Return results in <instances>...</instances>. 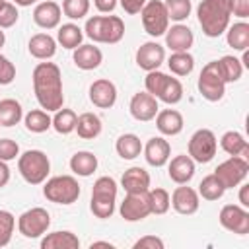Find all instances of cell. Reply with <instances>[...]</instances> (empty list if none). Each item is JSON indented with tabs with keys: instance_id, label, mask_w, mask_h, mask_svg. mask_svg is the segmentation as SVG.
Listing matches in <instances>:
<instances>
[{
	"instance_id": "obj_10",
	"label": "cell",
	"mask_w": 249,
	"mask_h": 249,
	"mask_svg": "<svg viewBox=\"0 0 249 249\" xmlns=\"http://www.w3.org/2000/svg\"><path fill=\"white\" fill-rule=\"evenodd\" d=\"M247 173H249V161L247 158H241V156H230L226 161H222L214 169V175L224 185V189H233L241 185Z\"/></svg>"
},
{
	"instance_id": "obj_55",
	"label": "cell",
	"mask_w": 249,
	"mask_h": 249,
	"mask_svg": "<svg viewBox=\"0 0 249 249\" xmlns=\"http://www.w3.org/2000/svg\"><path fill=\"white\" fill-rule=\"evenodd\" d=\"M4 43H6V35H4V31L0 29V49L4 47Z\"/></svg>"
},
{
	"instance_id": "obj_7",
	"label": "cell",
	"mask_w": 249,
	"mask_h": 249,
	"mask_svg": "<svg viewBox=\"0 0 249 249\" xmlns=\"http://www.w3.org/2000/svg\"><path fill=\"white\" fill-rule=\"evenodd\" d=\"M82 189L78 185V181L72 175H56L51 177L45 187H43V195L47 200L54 202V204H72L78 200Z\"/></svg>"
},
{
	"instance_id": "obj_39",
	"label": "cell",
	"mask_w": 249,
	"mask_h": 249,
	"mask_svg": "<svg viewBox=\"0 0 249 249\" xmlns=\"http://www.w3.org/2000/svg\"><path fill=\"white\" fill-rule=\"evenodd\" d=\"M196 193H198L202 198H206V200H218V198H222V195L226 193V189H224V185L218 181V177L212 173V175H206V177L200 181Z\"/></svg>"
},
{
	"instance_id": "obj_45",
	"label": "cell",
	"mask_w": 249,
	"mask_h": 249,
	"mask_svg": "<svg viewBox=\"0 0 249 249\" xmlns=\"http://www.w3.org/2000/svg\"><path fill=\"white\" fill-rule=\"evenodd\" d=\"M19 156V146L12 138H0V160L2 161H12Z\"/></svg>"
},
{
	"instance_id": "obj_24",
	"label": "cell",
	"mask_w": 249,
	"mask_h": 249,
	"mask_svg": "<svg viewBox=\"0 0 249 249\" xmlns=\"http://www.w3.org/2000/svg\"><path fill=\"white\" fill-rule=\"evenodd\" d=\"M156 119V126L161 134L165 136H175L183 130V115L175 109H163V111H158V115L154 117Z\"/></svg>"
},
{
	"instance_id": "obj_40",
	"label": "cell",
	"mask_w": 249,
	"mask_h": 249,
	"mask_svg": "<svg viewBox=\"0 0 249 249\" xmlns=\"http://www.w3.org/2000/svg\"><path fill=\"white\" fill-rule=\"evenodd\" d=\"M148 198H150V208L152 214H165L171 206V196L165 189L156 187V189H148Z\"/></svg>"
},
{
	"instance_id": "obj_52",
	"label": "cell",
	"mask_w": 249,
	"mask_h": 249,
	"mask_svg": "<svg viewBox=\"0 0 249 249\" xmlns=\"http://www.w3.org/2000/svg\"><path fill=\"white\" fill-rule=\"evenodd\" d=\"M239 204L243 208L249 206V185H241L239 187Z\"/></svg>"
},
{
	"instance_id": "obj_47",
	"label": "cell",
	"mask_w": 249,
	"mask_h": 249,
	"mask_svg": "<svg viewBox=\"0 0 249 249\" xmlns=\"http://www.w3.org/2000/svg\"><path fill=\"white\" fill-rule=\"evenodd\" d=\"M134 249H163V241L156 235H144L134 243Z\"/></svg>"
},
{
	"instance_id": "obj_54",
	"label": "cell",
	"mask_w": 249,
	"mask_h": 249,
	"mask_svg": "<svg viewBox=\"0 0 249 249\" xmlns=\"http://www.w3.org/2000/svg\"><path fill=\"white\" fill-rule=\"evenodd\" d=\"M35 2H39V0H14L16 6H31V4H35Z\"/></svg>"
},
{
	"instance_id": "obj_29",
	"label": "cell",
	"mask_w": 249,
	"mask_h": 249,
	"mask_svg": "<svg viewBox=\"0 0 249 249\" xmlns=\"http://www.w3.org/2000/svg\"><path fill=\"white\" fill-rule=\"evenodd\" d=\"M220 146L230 156H241V158H247L249 156V144L243 138V134L237 132V130L224 132L222 138H220Z\"/></svg>"
},
{
	"instance_id": "obj_28",
	"label": "cell",
	"mask_w": 249,
	"mask_h": 249,
	"mask_svg": "<svg viewBox=\"0 0 249 249\" xmlns=\"http://www.w3.org/2000/svg\"><path fill=\"white\" fill-rule=\"evenodd\" d=\"M101 128H103V124H101V119L95 115V113H82V115H78V119H76V132H78V136L80 138H84V140H93V138H97L99 134H101Z\"/></svg>"
},
{
	"instance_id": "obj_15",
	"label": "cell",
	"mask_w": 249,
	"mask_h": 249,
	"mask_svg": "<svg viewBox=\"0 0 249 249\" xmlns=\"http://www.w3.org/2000/svg\"><path fill=\"white\" fill-rule=\"evenodd\" d=\"M128 109H130V115H132L136 121H142V123L152 121V119L158 115V111H160L158 99H156L152 93H148V91H138V93H134L132 99H130Z\"/></svg>"
},
{
	"instance_id": "obj_1",
	"label": "cell",
	"mask_w": 249,
	"mask_h": 249,
	"mask_svg": "<svg viewBox=\"0 0 249 249\" xmlns=\"http://www.w3.org/2000/svg\"><path fill=\"white\" fill-rule=\"evenodd\" d=\"M33 91L45 111H58L64 103L62 74L54 62H39L33 70Z\"/></svg>"
},
{
	"instance_id": "obj_13",
	"label": "cell",
	"mask_w": 249,
	"mask_h": 249,
	"mask_svg": "<svg viewBox=\"0 0 249 249\" xmlns=\"http://www.w3.org/2000/svg\"><path fill=\"white\" fill-rule=\"evenodd\" d=\"M119 212L126 222H140V220L148 218L152 214L148 191H144V193H126L124 200L121 202Z\"/></svg>"
},
{
	"instance_id": "obj_56",
	"label": "cell",
	"mask_w": 249,
	"mask_h": 249,
	"mask_svg": "<svg viewBox=\"0 0 249 249\" xmlns=\"http://www.w3.org/2000/svg\"><path fill=\"white\" fill-rule=\"evenodd\" d=\"M4 2H6V0H0V4H4Z\"/></svg>"
},
{
	"instance_id": "obj_33",
	"label": "cell",
	"mask_w": 249,
	"mask_h": 249,
	"mask_svg": "<svg viewBox=\"0 0 249 249\" xmlns=\"http://www.w3.org/2000/svg\"><path fill=\"white\" fill-rule=\"evenodd\" d=\"M23 119V109L19 101L6 97L0 99V126H14Z\"/></svg>"
},
{
	"instance_id": "obj_34",
	"label": "cell",
	"mask_w": 249,
	"mask_h": 249,
	"mask_svg": "<svg viewBox=\"0 0 249 249\" xmlns=\"http://www.w3.org/2000/svg\"><path fill=\"white\" fill-rule=\"evenodd\" d=\"M82 39H84V33L82 29L76 25V23H62L56 31V41L64 47V49H70L74 51L76 47L82 45Z\"/></svg>"
},
{
	"instance_id": "obj_20",
	"label": "cell",
	"mask_w": 249,
	"mask_h": 249,
	"mask_svg": "<svg viewBox=\"0 0 249 249\" xmlns=\"http://www.w3.org/2000/svg\"><path fill=\"white\" fill-rule=\"evenodd\" d=\"M198 193L191 187H177L171 195V206L175 208V212L183 214V216H191L198 210Z\"/></svg>"
},
{
	"instance_id": "obj_31",
	"label": "cell",
	"mask_w": 249,
	"mask_h": 249,
	"mask_svg": "<svg viewBox=\"0 0 249 249\" xmlns=\"http://www.w3.org/2000/svg\"><path fill=\"white\" fill-rule=\"evenodd\" d=\"M142 148L144 146H142L140 138L136 134H132V132L121 134L117 138V142H115V150H117V154L123 160H134V158H138L140 152H142Z\"/></svg>"
},
{
	"instance_id": "obj_50",
	"label": "cell",
	"mask_w": 249,
	"mask_h": 249,
	"mask_svg": "<svg viewBox=\"0 0 249 249\" xmlns=\"http://www.w3.org/2000/svg\"><path fill=\"white\" fill-rule=\"evenodd\" d=\"M93 4H95V8H97L99 12L109 14V12H113V10L117 8L119 0H93Z\"/></svg>"
},
{
	"instance_id": "obj_41",
	"label": "cell",
	"mask_w": 249,
	"mask_h": 249,
	"mask_svg": "<svg viewBox=\"0 0 249 249\" xmlns=\"http://www.w3.org/2000/svg\"><path fill=\"white\" fill-rule=\"evenodd\" d=\"M167 18L173 21H183L191 14V0H163Z\"/></svg>"
},
{
	"instance_id": "obj_38",
	"label": "cell",
	"mask_w": 249,
	"mask_h": 249,
	"mask_svg": "<svg viewBox=\"0 0 249 249\" xmlns=\"http://www.w3.org/2000/svg\"><path fill=\"white\" fill-rule=\"evenodd\" d=\"M76 119H78V115H76L72 109L60 107L58 111H54L53 128H54L58 134H70V132L76 128Z\"/></svg>"
},
{
	"instance_id": "obj_17",
	"label": "cell",
	"mask_w": 249,
	"mask_h": 249,
	"mask_svg": "<svg viewBox=\"0 0 249 249\" xmlns=\"http://www.w3.org/2000/svg\"><path fill=\"white\" fill-rule=\"evenodd\" d=\"M89 101L99 109H109L117 101V86L107 80L99 78L89 86Z\"/></svg>"
},
{
	"instance_id": "obj_44",
	"label": "cell",
	"mask_w": 249,
	"mask_h": 249,
	"mask_svg": "<svg viewBox=\"0 0 249 249\" xmlns=\"http://www.w3.org/2000/svg\"><path fill=\"white\" fill-rule=\"evenodd\" d=\"M18 18H19V14H18L16 4H12V2L0 4V29L12 27L18 21Z\"/></svg>"
},
{
	"instance_id": "obj_25",
	"label": "cell",
	"mask_w": 249,
	"mask_h": 249,
	"mask_svg": "<svg viewBox=\"0 0 249 249\" xmlns=\"http://www.w3.org/2000/svg\"><path fill=\"white\" fill-rule=\"evenodd\" d=\"M27 49L31 53V56L39 58V60H49L54 56L56 53V41L49 35V33H35L29 43H27Z\"/></svg>"
},
{
	"instance_id": "obj_26",
	"label": "cell",
	"mask_w": 249,
	"mask_h": 249,
	"mask_svg": "<svg viewBox=\"0 0 249 249\" xmlns=\"http://www.w3.org/2000/svg\"><path fill=\"white\" fill-rule=\"evenodd\" d=\"M121 185L126 193H144L150 189V173L142 167H130L123 173Z\"/></svg>"
},
{
	"instance_id": "obj_30",
	"label": "cell",
	"mask_w": 249,
	"mask_h": 249,
	"mask_svg": "<svg viewBox=\"0 0 249 249\" xmlns=\"http://www.w3.org/2000/svg\"><path fill=\"white\" fill-rule=\"evenodd\" d=\"M70 169L80 177H89L97 169V156L88 150H80L70 158Z\"/></svg>"
},
{
	"instance_id": "obj_49",
	"label": "cell",
	"mask_w": 249,
	"mask_h": 249,
	"mask_svg": "<svg viewBox=\"0 0 249 249\" xmlns=\"http://www.w3.org/2000/svg\"><path fill=\"white\" fill-rule=\"evenodd\" d=\"M146 2H148V0H119L121 8H123L126 14H130V16L140 14V10L144 8V4H146Z\"/></svg>"
},
{
	"instance_id": "obj_53",
	"label": "cell",
	"mask_w": 249,
	"mask_h": 249,
	"mask_svg": "<svg viewBox=\"0 0 249 249\" xmlns=\"http://www.w3.org/2000/svg\"><path fill=\"white\" fill-rule=\"evenodd\" d=\"M89 247H91V249H93V247H109V249H111L113 243H109V241H93Z\"/></svg>"
},
{
	"instance_id": "obj_23",
	"label": "cell",
	"mask_w": 249,
	"mask_h": 249,
	"mask_svg": "<svg viewBox=\"0 0 249 249\" xmlns=\"http://www.w3.org/2000/svg\"><path fill=\"white\" fill-rule=\"evenodd\" d=\"M72 60L74 64L80 68V70H95L101 60H103V53L99 51V47H93V45H80L74 49V54H72Z\"/></svg>"
},
{
	"instance_id": "obj_2",
	"label": "cell",
	"mask_w": 249,
	"mask_h": 249,
	"mask_svg": "<svg viewBox=\"0 0 249 249\" xmlns=\"http://www.w3.org/2000/svg\"><path fill=\"white\" fill-rule=\"evenodd\" d=\"M196 16L206 37H220L230 25L231 0H202L196 8Z\"/></svg>"
},
{
	"instance_id": "obj_11",
	"label": "cell",
	"mask_w": 249,
	"mask_h": 249,
	"mask_svg": "<svg viewBox=\"0 0 249 249\" xmlns=\"http://www.w3.org/2000/svg\"><path fill=\"white\" fill-rule=\"evenodd\" d=\"M49 226H51V214L41 206L29 208L18 218V230L27 239H35V237L45 235Z\"/></svg>"
},
{
	"instance_id": "obj_4",
	"label": "cell",
	"mask_w": 249,
	"mask_h": 249,
	"mask_svg": "<svg viewBox=\"0 0 249 249\" xmlns=\"http://www.w3.org/2000/svg\"><path fill=\"white\" fill-rule=\"evenodd\" d=\"M144 86L146 91L152 93L156 99L167 103V105H175L183 99V86L177 78H171L160 70H150L144 78Z\"/></svg>"
},
{
	"instance_id": "obj_51",
	"label": "cell",
	"mask_w": 249,
	"mask_h": 249,
	"mask_svg": "<svg viewBox=\"0 0 249 249\" xmlns=\"http://www.w3.org/2000/svg\"><path fill=\"white\" fill-rule=\"evenodd\" d=\"M8 181H10V167H8V163H6V161H2V160H0V189H2V187H6V185H8Z\"/></svg>"
},
{
	"instance_id": "obj_16",
	"label": "cell",
	"mask_w": 249,
	"mask_h": 249,
	"mask_svg": "<svg viewBox=\"0 0 249 249\" xmlns=\"http://www.w3.org/2000/svg\"><path fill=\"white\" fill-rule=\"evenodd\" d=\"M163 60H165V49L156 41H148L140 45L136 51V64L146 72L158 70Z\"/></svg>"
},
{
	"instance_id": "obj_21",
	"label": "cell",
	"mask_w": 249,
	"mask_h": 249,
	"mask_svg": "<svg viewBox=\"0 0 249 249\" xmlns=\"http://www.w3.org/2000/svg\"><path fill=\"white\" fill-rule=\"evenodd\" d=\"M167 175L173 183L177 185H185L193 179L195 175V160L187 154H179L175 158H171L169 167H167Z\"/></svg>"
},
{
	"instance_id": "obj_36",
	"label": "cell",
	"mask_w": 249,
	"mask_h": 249,
	"mask_svg": "<svg viewBox=\"0 0 249 249\" xmlns=\"http://www.w3.org/2000/svg\"><path fill=\"white\" fill-rule=\"evenodd\" d=\"M167 66L175 76H189L195 68V58L189 51L171 53V56L167 58Z\"/></svg>"
},
{
	"instance_id": "obj_5",
	"label": "cell",
	"mask_w": 249,
	"mask_h": 249,
	"mask_svg": "<svg viewBox=\"0 0 249 249\" xmlns=\"http://www.w3.org/2000/svg\"><path fill=\"white\" fill-rule=\"evenodd\" d=\"M115 200H117V181L107 175L99 177L91 189L89 208H91L93 216H97L101 220L111 218L115 212Z\"/></svg>"
},
{
	"instance_id": "obj_43",
	"label": "cell",
	"mask_w": 249,
	"mask_h": 249,
	"mask_svg": "<svg viewBox=\"0 0 249 249\" xmlns=\"http://www.w3.org/2000/svg\"><path fill=\"white\" fill-rule=\"evenodd\" d=\"M14 228H16L14 214L8 212V210H0V247H6L10 243Z\"/></svg>"
},
{
	"instance_id": "obj_3",
	"label": "cell",
	"mask_w": 249,
	"mask_h": 249,
	"mask_svg": "<svg viewBox=\"0 0 249 249\" xmlns=\"http://www.w3.org/2000/svg\"><path fill=\"white\" fill-rule=\"evenodd\" d=\"M84 31L95 43L115 45L124 35V23L119 16H93L86 21Z\"/></svg>"
},
{
	"instance_id": "obj_12",
	"label": "cell",
	"mask_w": 249,
	"mask_h": 249,
	"mask_svg": "<svg viewBox=\"0 0 249 249\" xmlns=\"http://www.w3.org/2000/svg\"><path fill=\"white\" fill-rule=\"evenodd\" d=\"M218 150V140L210 128H198L189 140V156L196 163H208Z\"/></svg>"
},
{
	"instance_id": "obj_18",
	"label": "cell",
	"mask_w": 249,
	"mask_h": 249,
	"mask_svg": "<svg viewBox=\"0 0 249 249\" xmlns=\"http://www.w3.org/2000/svg\"><path fill=\"white\" fill-rule=\"evenodd\" d=\"M60 18H62V8L53 0H43L33 10V21L43 29L58 27Z\"/></svg>"
},
{
	"instance_id": "obj_19",
	"label": "cell",
	"mask_w": 249,
	"mask_h": 249,
	"mask_svg": "<svg viewBox=\"0 0 249 249\" xmlns=\"http://www.w3.org/2000/svg\"><path fill=\"white\" fill-rule=\"evenodd\" d=\"M144 150V158L146 161L152 165V167H161L169 161L171 158V146L165 138L161 136H154L146 142V146L142 148Z\"/></svg>"
},
{
	"instance_id": "obj_37",
	"label": "cell",
	"mask_w": 249,
	"mask_h": 249,
	"mask_svg": "<svg viewBox=\"0 0 249 249\" xmlns=\"http://www.w3.org/2000/svg\"><path fill=\"white\" fill-rule=\"evenodd\" d=\"M216 62H218L220 74H222V78H224L226 84L237 82V80L241 78V74H243V64H241L239 58H235V56H231V54H226V56H222V58L216 60Z\"/></svg>"
},
{
	"instance_id": "obj_14",
	"label": "cell",
	"mask_w": 249,
	"mask_h": 249,
	"mask_svg": "<svg viewBox=\"0 0 249 249\" xmlns=\"http://www.w3.org/2000/svg\"><path fill=\"white\" fill-rule=\"evenodd\" d=\"M218 220L228 231H233L237 235L249 233V212L239 204L222 206V210L218 214Z\"/></svg>"
},
{
	"instance_id": "obj_46",
	"label": "cell",
	"mask_w": 249,
	"mask_h": 249,
	"mask_svg": "<svg viewBox=\"0 0 249 249\" xmlns=\"http://www.w3.org/2000/svg\"><path fill=\"white\" fill-rule=\"evenodd\" d=\"M14 78H16V66L10 62V58L0 54V86L12 84Z\"/></svg>"
},
{
	"instance_id": "obj_8",
	"label": "cell",
	"mask_w": 249,
	"mask_h": 249,
	"mask_svg": "<svg viewBox=\"0 0 249 249\" xmlns=\"http://www.w3.org/2000/svg\"><path fill=\"white\" fill-rule=\"evenodd\" d=\"M198 91L200 95L206 99V101H220L226 93V82L220 74V68H218V62L212 60L208 64H204V68L200 70V76H198Z\"/></svg>"
},
{
	"instance_id": "obj_22",
	"label": "cell",
	"mask_w": 249,
	"mask_h": 249,
	"mask_svg": "<svg viewBox=\"0 0 249 249\" xmlns=\"http://www.w3.org/2000/svg\"><path fill=\"white\" fill-rule=\"evenodd\" d=\"M195 43V35L193 31L183 25V23H177V25H171L167 27L165 31V45L171 49V53H181V51H189Z\"/></svg>"
},
{
	"instance_id": "obj_6",
	"label": "cell",
	"mask_w": 249,
	"mask_h": 249,
	"mask_svg": "<svg viewBox=\"0 0 249 249\" xmlns=\"http://www.w3.org/2000/svg\"><path fill=\"white\" fill-rule=\"evenodd\" d=\"M18 171L29 185H41V183H45V179L51 171V161L45 152L27 150L21 156H18Z\"/></svg>"
},
{
	"instance_id": "obj_35",
	"label": "cell",
	"mask_w": 249,
	"mask_h": 249,
	"mask_svg": "<svg viewBox=\"0 0 249 249\" xmlns=\"http://www.w3.org/2000/svg\"><path fill=\"white\" fill-rule=\"evenodd\" d=\"M23 123H25V128L29 132H35V134H41V132H45V130H49L53 126V119L49 117V111H45V109L29 111L23 117Z\"/></svg>"
},
{
	"instance_id": "obj_9",
	"label": "cell",
	"mask_w": 249,
	"mask_h": 249,
	"mask_svg": "<svg viewBox=\"0 0 249 249\" xmlns=\"http://www.w3.org/2000/svg\"><path fill=\"white\" fill-rule=\"evenodd\" d=\"M140 18H142L144 31L148 35H152V37L165 35L167 27H169V18H167L163 0H148L144 4V8L140 10Z\"/></svg>"
},
{
	"instance_id": "obj_27",
	"label": "cell",
	"mask_w": 249,
	"mask_h": 249,
	"mask_svg": "<svg viewBox=\"0 0 249 249\" xmlns=\"http://www.w3.org/2000/svg\"><path fill=\"white\" fill-rule=\"evenodd\" d=\"M80 239L72 231H51L41 239V249H78Z\"/></svg>"
},
{
	"instance_id": "obj_48",
	"label": "cell",
	"mask_w": 249,
	"mask_h": 249,
	"mask_svg": "<svg viewBox=\"0 0 249 249\" xmlns=\"http://www.w3.org/2000/svg\"><path fill=\"white\" fill-rule=\"evenodd\" d=\"M231 16L241 19L249 18V0H231Z\"/></svg>"
},
{
	"instance_id": "obj_42",
	"label": "cell",
	"mask_w": 249,
	"mask_h": 249,
	"mask_svg": "<svg viewBox=\"0 0 249 249\" xmlns=\"http://www.w3.org/2000/svg\"><path fill=\"white\" fill-rule=\"evenodd\" d=\"M62 12L70 19H82L89 12V0H62Z\"/></svg>"
},
{
	"instance_id": "obj_32",
	"label": "cell",
	"mask_w": 249,
	"mask_h": 249,
	"mask_svg": "<svg viewBox=\"0 0 249 249\" xmlns=\"http://www.w3.org/2000/svg\"><path fill=\"white\" fill-rule=\"evenodd\" d=\"M226 39L233 51H245L249 47V23L237 21L233 25H228Z\"/></svg>"
}]
</instances>
